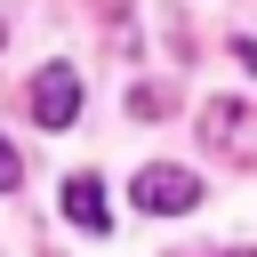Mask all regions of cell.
<instances>
[{
  "mask_svg": "<svg viewBox=\"0 0 257 257\" xmlns=\"http://www.w3.org/2000/svg\"><path fill=\"white\" fill-rule=\"evenodd\" d=\"M128 201H137L145 217H185V209L201 201V177L161 161V169H137V177H128Z\"/></svg>",
  "mask_w": 257,
  "mask_h": 257,
  "instance_id": "obj_1",
  "label": "cell"
},
{
  "mask_svg": "<svg viewBox=\"0 0 257 257\" xmlns=\"http://www.w3.org/2000/svg\"><path fill=\"white\" fill-rule=\"evenodd\" d=\"M32 120H40V128H72V120H80V72L48 64V72L32 80Z\"/></svg>",
  "mask_w": 257,
  "mask_h": 257,
  "instance_id": "obj_2",
  "label": "cell"
},
{
  "mask_svg": "<svg viewBox=\"0 0 257 257\" xmlns=\"http://www.w3.org/2000/svg\"><path fill=\"white\" fill-rule=\"evenodd\" d=\"M56 201H64V217H72L80 233H104V225H112V209H104V185H96L88 169H80V177H64V193H56Z\"/></svg>",
  "mask_w": 257,
  "mask_h": 257,
  "instance_id": "obj_3",
  "label": "cell"
},
{
  "mask_svg": "<svg viewBox=\"0 0 257 257\" xmlns=\"http://www.w3.org/2000/svg\"><path fill=\"white\" fill-rule=\"evenodd\" d=\"M16 185H24V161H16V145L0 137V193H16Z\"/></svg>",
  "mask_w": 257,
  "mask_h": 257,
  "instance_id": "obj_4",
  "label": "cell"
},
{
  "mask_svg": "<svg viewBox=\"0 0 257 257\" xmlns=\"http://www.w3.org/2000/svg\"><path fill=\"white\" fill-rule=\"evenodd\" d=\"M0 40H8V24H0Z\"/></svg>",
  "mask_w": 257,
  "mask_h": 257,
  "instance_id": "obj_5",
  "label": "cell"
},
{
  "mask_svg": "<svg viewBox=\"0 0 257 257\" xmlns=\"http://www.w3.org/2000/svg\"><path fill=\"white\" fill-rule=\"evenodd\" d=\"M233 257H249V249H233Z\"/></svg>",
  "mask_w": 257,
  "mask_h": 257,
  "instance_id": "obj_6",
  "label": "cell"
}]
</instances>
